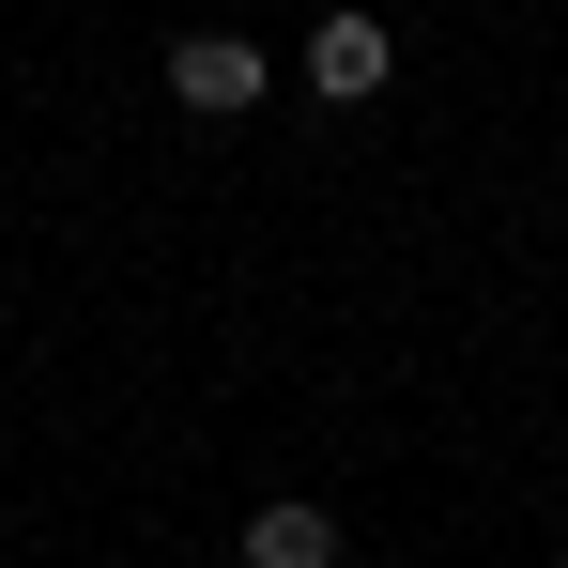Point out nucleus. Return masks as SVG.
Instances as JSON below:
<instances>
[{
    "instance_id": "1",
    "label": "nucleus",
    "mask_w": 568,
    "mask_h": 568,
    "mask_svg": "<svg viewBox=\"0 0 568 568\" xmlns=\"http://www.w3.org/2000/svg\"><path fill=\"white\" fill-rule=\"evenodd\" d=\"M262 93H277V62H262L246 31H170V108H200V123H246Z\"/></svg>"
},
{
    "instance_id": "2",
    "label": "nucleus",
    "mask_w": 568,
    "mask_h": 568,
    "mask_svg": "<svg viewBox=\"0 0 568 568\" xmlns=\"http://www.w3.org/2000/svg\"><path fill=\"white\" fill-rule=\"evenodd\" d=\"M384 78H399V31H384V16H354V0H338V16H323V31H307V93H323V108H369Z\"/></svg>"
},
{
    "instance_id": "3",
    "label": "nucleus",
    "mask_w": 568,
    "mask_h": 568,
    "mask_svg": "<svg viewBox=\"0 0 568 568\" xmlns=\"http://www.w3.org/2000/svg\"><path fill=\"white\" fill-rule=\"evenodd\" d=\"M246 568H338V523L307 507V491H277V507H246V538H231Z\"/></svg>"
}]
</instances>
